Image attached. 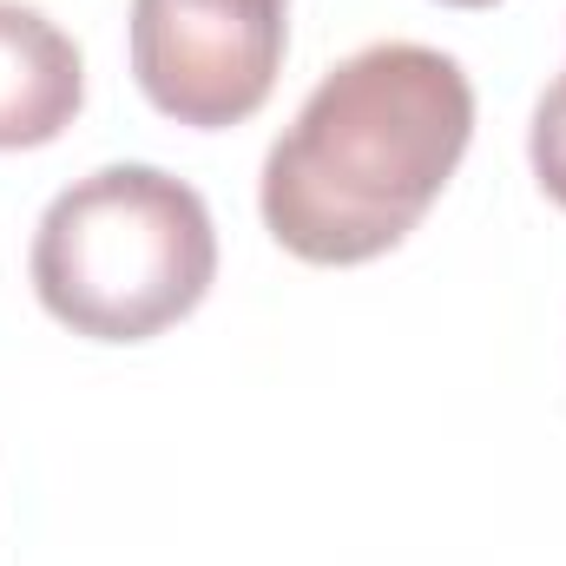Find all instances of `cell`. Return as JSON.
<instances>
[{
  "label": "cell",
  "instance_id": "obj_1",
  "mask_svg": "<svg viewBox=\"0 0 566 566\" xmlns=\"http://www.w3.org/2000/svg\"><path fill=\"white\" fill-rule=\"evenodd\" d=\"M474 139V86L454 53L376 40L336 60L264 151V231L296 264L389 258L448 191Z\"/></svg>",
  "mask_w": 566,
  "mask_h": 566
},
{
  "label": "cell",
  "instance_id": "obj_5",
  "mask_svg": "<svg viewBox=\"0 0 566 566\" xmlns=\"http://www.w3.org/2000/svg\"><path fill=\"white\" fill-rule=\"evenodd\" d=\"M527 158H534V178L541 191L566 211V73L541 93L534 106V133H527Z\"/></svg>",
  "mask_w": 566,
  "mask_h": 566
},
{
  "label": "cell",
  "instance_id": "obj_2",
  "mask_svg": "<svg viewBox=\"0 0 566 566\" xmlns=\"http://www.w3.org/2000/svg\"><path fill=\"white\" fill-rule=\"evenodd\" d=\"M33 296L86 343H151L218 283L211 205L158 165H99L33 231Z\"/></svg>",
  "mask_w": 566,
  "mask_h": 566
},
{
  "label": "cell",
  "instance_id": "obj_4",
  "mask_svg": "<svg viewBox=\"0 0 566 566\" xmlns=\"http://www.w3.org/2000/svg\"><path fill=\"white\" fill-rule=\"evenodd\" d=\"M86 106V60L60 20L0 0V151L53 145Z\"/></svg>",
  "mask_w": 566,
  "mask_h": 566
},
{
  "label": "cell",
  "instance_id": "obj_6",
  "mask_svg": "<svg viewBox=\"0 0 566 566\" xmlns=\"http://www.w3.org/2000/svg\"><path fill=\"white\" fill-rule=\"evenodd\" d=\"M441 7H494V0H441Z\"/></svg>",
  "mask_w": 566,
  "mask_h": 566
},
{
  "label": "cell",
  "instance_id": "obj_3",
  "mask_svg": "<svg viewBox=\"0 0 566 566\" xmlns=\"http://www.w3.org/2000/svg\"><path fill=\"white\" fill-rule=\"evenodd\" d=\"M126 40L151 113L191 133H224L277 93L290 0H133Z\"/></svg>",
  "mask_w": 566,
  "mask_h": 566
}]
</instances>
